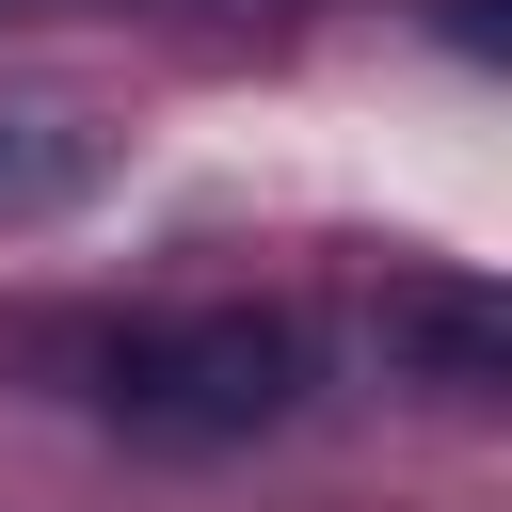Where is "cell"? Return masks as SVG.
I'll return each mask as SVG.
<instances>
[{"instance_id":"2","label":"cell","mask_w":512,"mask_h":512,"mask_svg":"<svg viewBox=\"0 0 512 512\" xmlns=\"http://www.w3.org/2000/svg\"><path fill=\"white\" fill-rule=\"evenodd\" d=\"M400 352H432V384L448 400H496L512 384V320L496 304H464V288H400V320H384Z\"/></svg>"},{"instance_id":"1","label":"cell","mask_w":512,"mask_h":512,"mask_svg":"<svg viewBox=\"0 0 512 512\" xmlns=\"http://www.w3.org/2000/svg\"><path fill=\"white\" fill-rule=\"evenodd\" d=\"M96 400H112V432H144V448H240V432L304 416V320H272V304L128 320V336L96 352Z\"/></svg>"},{"instance_id":"3","label":"cell","mask_w":512,"mask_h":512,"mask_svg":"<svg viewBox=\"0 0 512 512\" xmlns=\"http://www.w3.org/2000/svg\"><path fill=\"white\" fill-rule=\"evenodd\" d=\"M80 192H96V128L0 112V224H48V208H80Z\"/></svg>"}]
</instances>
